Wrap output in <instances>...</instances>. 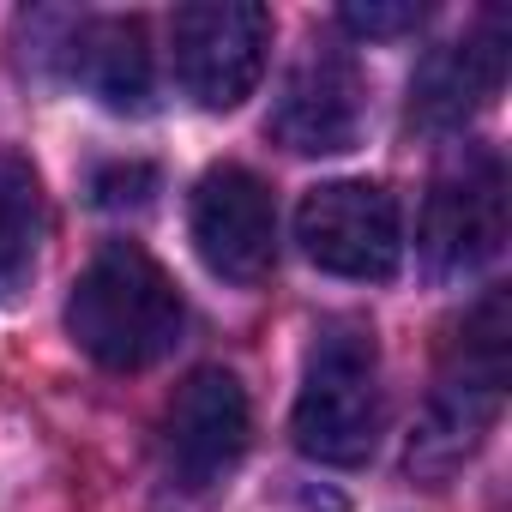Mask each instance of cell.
Wrapping results in <instances>:
<instances>
[{
	"label": "cell",
	"instance_id": "4fadbf2b",
	"mask_svg": "<svg viewBox=\"0 0 512 512\" xmlns=\"http://www.w3.org/2000/svg\"><path fill=\"white\" fill-rule=\"evenodd\" d=\"M338 19L356 37H404L428 19V7H416V0H368V7H344Z\"/></svg>",
	"mask_w": 512,
	"mask_h": 512
},
{
	"label": "cell",
	"instance_id": "9c48e42d",
	"mask_svg": "<svg viewBox=\"0 0 512 512\" xmlns=\"http://www.w3.org/2000/svg\"><path fill=\"white\" fill-rule=\"evenodd\" d=\"M506 79V31L500 19H488L482 31L434 49L416 79H410V121L416 127H464V115H476L482 103H494Z\"/></svg>",
	"mask_w": 512,
	"mask_h": 512
},
{
	"label": "cell",
	"instance_id": "6da1fadb",
	"mask_svg": "<svg viewBox=\"0 0 512 512\" xmlns=\"http://www.w3.org/2000/svg\"><path fill=\"white\" fill-rule=\"evenodd\" d=\"M181 326H187V308L175 278L133 241H109L67 296L73 344L115 374H139L163 362L181 344Z\"/></svg>",
	"mask_w": 512,
	"mask_h": 512
},
{
	"label": "cell",
	"instance_id": "8992f818",
	"mask_svg": "<svg viewBox=\"0 0 512 512\" xmlns=\"http://www.w3.org/2000/svg\"><path fill=\"white\" fill-rule=\"evenodd\" d=\"M187 229H193L199 260L229 284H260L278 266L272 187L241 163H217V169L199 175L193 205H187Z\"/></svg>",
	"mask_w": 512,
	"mask_h": 512
},
{
	"label": "cell",
	"instance_id": "3957f363",
	"mask_svg": "<svg viewBox=\"0 0 512 512\" xmlns=\"http://www.w3.org/2000/svg\"><path fill=\"white\" fill-rule=\"evenodd\" d=\"M296 241L320 272L380 284L404 260V217L380 181H326L302 193Z\"/></svg>",
	"mask_w": 512,
	"mask_h": 512
},
{
	"label": "cell",
	"instance_id": "5b68a950",
	"mask_svg": "<svg viewBox=\"0 0 512 512\" xmlns=\"http://www.w3.org/2000/svg\"><path fill=\"white\" fill-rule=\"evenodd\" d=\"M175 79L199 109H235L253 97L272 49V13L253 0H193L169 25Z\"/></svg>",
	"mask_w": 512,
	"mask_h": 512
},
{
	"label": "cell",
	"instance_id": "277c9868",
	"mask_svg": "<svg viewBox=\"0 0 512 512\" xmlns=\"http://www.w3.org/2000/svg\"><path fill=\"white\" fill-rule=\"evenodd\" d=\"M506 247V163L488 145H458L422 205V253L446 278L482 272Z\"/></svg>",
	"mask_w": 512,
	"mask_h": 512
},
{
	"label": "cell",
	"instance_id": "52a82bcc",
	"mask_svg": "<svg viewBox=\"0 0 512 512\" xmlns=\"http://www.w3.org/2000/svg\"><path fill=\"white\" fill-rule=\"evenodd\" d=\"M253 434L247 392L229 368H199L175 386L169 416H163V464L181 488H211L223 482Z\"/></svg>",
	"mask_w": 512,
	"mask_h": 512
},
{
	"label": "cell",
	"instance_id": "7c38bea8",
	"mask_svg": "<svg viewBox=\"0 0 512 512\" xmlns=\"http://www.w3.org/2000/svg\"><path fill=\"white\" fill-rule=\"evenodd\" d=\"M151 193H157V169L151 163H103L91 175V199L103 211H139V205H151Z\"/></svg>",
	"mask_w": 512,
	"mask_h": 512
},
{
	"label": "cell",
	"instance_id": "8fae6325",
	"mask_svg": "<svg viewBox=\"0 0 512 512\" xmlns=\"http://www.w3.org/2000/svg\"><path fill=\"white\" fill-rule=\"evenodd\" d=\"M37 235H43V181L25 151L0 145V290L31 272Z\"/></svg>",
	"mask_w": 512,
	"mask_h": 512
},
{
	"label": "cell",
	"instance_id": "ba28073f",
	"mask_svg": "<svg viewBox=\"0 0 512 512\" xmlns=\"http://www.w3.org/2000/svg\"><path fill=\"white\" fill-rule=\"evenodd\" d=\"M266 133L296 157H338L362 139V73L344 49H308L266 115Z\"/></svg>",
	"mask_w": 512,
	"mask_h": 512
},
{
	"label": "cell",
	"instance_id": "30bf717a",
	"mask_svg": "<svg viewBox=\"0 0 512 512\" xmlns=\"http://www.w3.org/2000/svg\"><path fill=\"white\" fill-rule=\"evenodd\" d=\"M73 79L115 115H139L151 103V49L139 19H91L73 37Z\"/></svg>",
	"mask_w": 512,
	"mask_h": 512
},
{
	"label": "cell",
	"instance_id": "7a4b0ae2",
	"mask_svg": "<svg viewBox=\"0 0 512 512\" xmlns=\"http://www.w3.org/2000/svg\"><path fill=\"white\" fill-rule=\"evenodd\" d=\"M296 446L314 464L356 470L380 440V350L362 320H326L308 344L296 392Z\"/></svg>",
	"mask_w": 512,
	"mask_h": 512
}]
</instances>
